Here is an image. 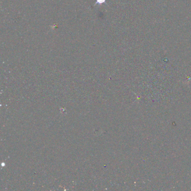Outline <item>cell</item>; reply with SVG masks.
<instances>
[{"mask_svg":"<svg viewBox=\"0 0 191 191\" xmlns=\"http://www.w3.org/2000/svg\"><path fill=\"white\" fill-rule=\"evenodd\" d=\"M102 3H106V4H107V3H106V0H96V3L94 4V6H96L97 4L101 5Z\"/></svg>","mask_w":191,"mask_h":191,"instance_id":"1","label":"cell"}]
</instances>
